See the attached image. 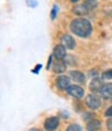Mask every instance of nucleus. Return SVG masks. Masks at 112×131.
<instances>
[{
  "label": "nucleus",
  "mask_w": 112,
  "mask_h": 131,
  "mask_svg": "<svg viewBox=\"0 0 112 131\" xmlns=\"http://www.w3.org/2000/svg\"><path fill=\"white\" fill-rule=\"evenodd\" d=\"M59 125V119L57 117H50L45 122V128L48 131H53L57 128Z\"/></svg>",
  "instance_id": "423d86ee"
},
{
  "label": "nucleus",
  "mask_w": 112,
  "mask_h": 131,
  "mask_svg": "<svg viewBox=\"0 0 112 131\" xmlns=\"http://www.w3.org/2000/svg\"><path fill=\"white\" fill-rule=\"evenodd\" d=\"M57 11H58V8L56 7V6L53 7V9L52 10V13H51V17H52V19H55L56 15H57Z\"/></svg>",
  "instance_id": "f3484780"
},
{
  "label": "nucleus",
  "mask_w": 112,
  "mask_h": 131,
  "mask_svg": "<svg viewBox=\"0 0 112 131\" xmlns=\"http://www.w3.org/2000/svg\"><path fill=\"white\" fill-rule=\"evenodd\" d=\"M101 127V122L97 120H93L88 123L87 129L88 131H97Z\"/></svg>",
  "instance_id": "f8f14e48"
},
{
  "label": "nucleus",
  "mask_w": 112,
  "mask_h": 131,
  "mask_svg": "<svg viewBox=\"0 0 112 131\" xmlns=\"http://www.w3.org/2000/svg\"><path fill=\"white\" fill-rule=\"evenodd\" d=\"M66 56V48L62 44L57 45L53 49V56L56 60H62Z\"/></svg>",
  "instance_id": "0eeeda50"
},
{
  "label": "nucleus",
  "mask_w": 112,
  "mask_h": 131,
  "mask_svg": "<svg viewBox=\"0 0 112 131\" xmlns=\"http://www.w3.org/2000/svg\"><path fill=\"white\" fill-rule=\"evenodd\" d=\"M86 104L90 109H97L101 105V100L97 96L90 94L86 98Z\"/></svg>",
  "instance_id": "f03ea898"
},
{
  "label": "nucleus",
  "mask_w": 112,
  "mask_h": 131,
  "mask_svg": "<svg viewBox=\"0 0 112 131\" xmlns=\"http://www.w3.org/2000/svg\"><path fill=\"white\" fill-rule=\"evenodd\" d=\"M107 127L109 130H112V119H109L107 122Z\"/></svg>",
  "instance_id": "aec40b11"
},
{
  "label": "nucleus",
  "mask_w": 112,
  "mask_h": 131,
  "mask_svg": "<svg viewBox=\"0 0 112 131\" xmlns=\"http://www.w3.org/2000/svg\"><path fill=\"white\" fill-rule=\"evenodd\" d=\"M29 131H40V130H39V129H36V128H32V129H30Z\"/></svg>",
  "instance_id": "412c9836"
},
{
  "label": "nucleus",
  "mask_w": 112,
  "mask_h": 131,
  "mask_svg": "<svg viewBox=\"0 0 112 131\" xmlns=\"http://www.w3.org/2000/svg\"><path fill=\"white\" fill-rule=\"evenodd\" d=\"M104 84H103L102 80H100L99 78H95L90 84V90L94 92H101V90L103 88V86Z\"/></svg>",
  "instance_id": "1a4fd4ad"
},
{
  "label": "nucleus",
  "mask_w": 112,
  "mask_h": 131,
  "mask_svg": "<svg viewBox=\"0 0 112 131\" xmlns=\"http://www.w3.org/2000/svg\"><path fill=\"white\" fill-rule=\"evenodd\" d=\"M83 5H85V7L88 10H89L96 5V0H85Z\"/></svg>",
  "instance_id": "4468645a"
},
{
  "label": "nucleus",
  "mask_w": 112,
  "mask_h": 131,
  "mask_svg": "<svg viewBox=\"0 0 112 131\" xmlns=\"http://www.w3.org/2000/svg\"><path fill=\"white\" fill-rule=\"evenodd\" d=\"M70 76H71V78H73L75 82H78V83H80V84H83L86 80L85 76H84L81 72L77 71V70H73V71H71L70 72Z\"/></svg>",
  "instance_id": "9d476101"
},
{
  "label": "nucleus",
  "mask_w": 112,
  "mask_h": 131,
  "mask_svg": "<svg viewBox=\"0 0 112 131\" xmlns=\"http://www.w3.org/2000/svg\"><path fill=\"white\" fill-rule=\"evenodd\" d=\"M61 42H62V45L66 48H68V49H74L75 47V41L72 36L68 35H65L61 37Z\"/></svg>",
  "instance_id": "39448f33"
},
{
  "label": "nucleus",
  "mask_w": 112,
  "mask_h": 131,
  "mask_svg": "<svg viewBox=\"0 0 112 131\" xmlns=\"http://www.w3.org/2000/svg\"><path fill=\"white\" fill-rule=\"evenodd\" d=\"M101 94L106 99L112 97V84L109 83L104 84L101 90Z\"/></svg>",
  "instance_id": "9b49d317"
},
{
  "label": "nucleus",
  "mask_w": 112,
  "mask_h": 131,
  "mask_svg": "<svg viewBox=\"0 0 112 131\" xmlns=\"http://www.w3.org/2000/svg\"><path fill=\"white\" fill-rule=\"evenodd\" d=\"M53 70L56 73H61L65 71L66 70V63L63 60H56L53 65Z\"/></svg>",
  "instance_id": "6e6552de"
},
{
  "label": "nucleus",
  "mask_w": 112,
  "mask_h": 131,
  "mask_svg": "<svg viewBox=\"0 0 112 131\" xmlns=\"http://www.w3.org/2000/svg\"><path fill=\"white\" fill-rule=\"evenodd\" d=\"M70 30L72 33L80 37H88L92 33V25L88 19H75L70 24Z\"/></svg>",
  "instance_id": "f257e3e1"
},
{
  "label": "nucleus",
  "mask_w": 112,
  "mask_h": 131,
  "mask_svg": "<svg viewBox=\"0 0 112 131\" xmlns=\"http://www.w3.org/2000/svg\"><path fill=\"white\" fill-rule=\"evenodd\" d=\"M56 85L61 90H67L70 86V79L66 76H61L56 80Z\"/></svg>",
  "instance_id": "20e7f679"
},
{
  "label": "nucleus",
  "mask_w": 112,
  "mask_h": 131,
  "mask_svg": "<svg viewBox=\"0 0 112 131\" xmlns=\"http://www.w3.org/2000/svg\"><path fill=\"white\" fill-rule=\"evenodd\" d=\"M105 115L106 116H109V117H111V116H112V106H109V107L108 108L107 110H106Z\"/></svg>",
  "instance_id": "a211bd4d"
},
{
  "label": "nucleus",
  "mask_w": 112,
  "mask_h": 131,
  "mask_svg": "<svg viewBox=\"0 0 112 131\" xmlns=\"http://www.w3.org/2000/svg\"><path fill=\"white\" fill-rule=\"evenodd\" d=\"M103 78L104 79H112V70H109L107 71L103 72Z\"/></svg>",
  "instance_id": "dca6fc26"
},
{
  "label": "nucleus",
  "mask_w": 112,
  "mask_h": 131,
  "mask_svg": "<svg viewBox=\"0 0 112 131\" xmlns=\"http://www.w3.org/2000/svg\"><path fill=\"white\" fill-rule=\"evenodd\" d=\"M27 4H28V6H32V7H34L37 5V2L34 1V0H28Z\"/></svg>",
  "instance_id": "6ab92c4d"
},
{
  "label": "nucleus",
  "mask_w": 112,
  "mask_h": 131,
  "mask_svg": "<svg viewBox=\"0 0 112 131\" xmlns=\"http://www.w3.org/2000/svg\"><path fill=\"white\" fill-rule=\"evenodd\" d=\"M67 92L74 98L81 99L84 95V91L81 87L78 85H70L67 89Z\"/></svg>",
  "instance_id": "7ed1b4c3"
},
{
  "label": "nucleus",
  "mask_w": 112,
  "mask_h": 131,
  "mask_svg": "<svg viewBox=\"0 0 112 131\" xmlns=\"http://www.w3.org/2000/svg\"><path fill=\"white\" fill-rule=\"evenodd\" d=\"M71 1L73 2V3H75V2H78L79 0H71Z\"/></svg>",
  "instance_id": "4be33fe9"
},
{
  "label": "nucleus",
  "mask_w": 112,
  "mask_h": 131,
  "mask_svg": "<svg viewBox=\"0 0 112 131\" xmlns=\"http://www.w3.org/2000/svg\"><path fill=\"white\" fill-rule=\"evenodd\" d=\"M74 13L75 14H78V15H83V14L88 13V9L85 7L84 5H77V6L74 8Z\"/></svg>",
  "instance_id": "ddd939ff"
},
{
  "label": "nucleus",
  "mask_w": 112,
  "mask_h": 131,
  "mask_svg": "<svg viewBox=\"0 0 112 131\" xmlns=\"http://www.w3.org/2000/svg\"><path fill=\"white\" fill-rule=\"evenodd\" d=\"M67 131H81V128L77 124H72L67 128Z\"/></svg>",
  "instance_id": "2eb2a0df"
}]
</instances>
